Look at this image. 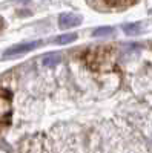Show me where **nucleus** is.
I'll return each mask as SVG.
<instances>
[{"mask_svg":"<svg viewBox=\"0 0 152 153\" xmlns=\"http://www.w3.org/2000/svg\"><path fill=\"white\" fill-rule=\"evenodd\" d=\"M60 60H61V57L58 54H49L43 58V65L45 66H55L60 63Z\"/></svg>","mask_w":152,"mask_h":153,"instance_id":"7","label":"nucleus"},{"mask_svg":"<svg viewBox=\"0 0 152 153\" xmlns=\"http://www.w3.org/2000/svg\"><path fill=\"white\" fill-rule=\"evenodd\" d=\"M11 92L5 87H0V126L11 120Z\"/></svg>","mask_w":152,"mask_h":153,"instance_id":"2","label":"nucleus"},{"mask_svg":"<svg viewBox=\"0 0 152 153\" xmlns=\"http://www.w3.org/2000/svg\"><path fill=\"white\" fill-rule=\"evenodd\" d=\"M3 26V20H2V17H0V28Z\"/></svg>","mask_w":152,"mask_h":153,"instance_id":"10","label":"nucleus"},{"mask_svg":"<svg viewBox=\"0 0 152 153\" xmlns=\"http://www.w3.org/2000/svg\"><path fill=\"white\" fill-rule=\"evenodd\" d=\"M42 42H29V43H22V45H16L12 48H8L5 51V57H9V55H19V54H25V52H29V51L35 49L37 46H40Z\"/></svg>","mask_w":152,"mask_h":153,"instance_id":"3","label":"nucleus"},{"mask_svg":"<svg viewBox=\"0 0 152 153\" xmlns=\"http://www.w3.org/2000/svg\"><path fill=\"white\" fill-rule=\"evenodd\" d=\"M89 5H98V6H106L109 9H117V11H121L128 6H132L135 5V2H100V3H89Z\"/></svg>","mask_w":152,"mask_h":153,"instance_id":"5","label":"nucleus"},{"mask_svg":"<svg viewBox=\"0 0 152 153\" xmlns=\"http://www.w3.org/2000/svg\"><path fill=\"white\" fill-rule=\"evenodd\" d=\"M123 31L128 35H137L142 32V26L138 23H126V25H123Z\"/></svg>","mask_w":152,"mask_h":153,"instance_id":"6","label":"nucleus"},{"mask_svg":"<svg viewBox=\"0 0 152 153\" xmlns=\"http://www.w3.org/2000/svg\"><path fill=\"white\" fill-rule=\"evenodd\" d=\"M82 23V17L75 16V14H61L58 17V26L61 29H68V28H74L77 25Z\"/></svg>","mask_w":152,"mask_h":153,"instance_id":"4","label":"nucleus"},{"mask_svg":"<svg viewBox=\"0 0 152 153\" xmlns=\"http://www.w3.org/2000/svg\"><path fill=\"white\" fill-rule=\"evenodd\" d=\"M74 40H77V34H63V35H60L55 40V43L66 45V43H72Z\"/></svg>","mask_w":152,"mask_h":153,"instance_id":"8","label":"nucleus"},{"mask_svg":"<svg viewBox=\"0 0 152 153\" xmlns=\"http://www.w3.org/2000/svg\"><path fill=\"white\" fill-rule=\"evenodd\" d=\"M111 34H114V28H111V26H101V28L94 29V32H92L94 37H105V35H111Z\"/></svg>","mask_w":152,"mask_h":153,"instance_id":"9","label":"nucleus"},{"mask_svg":"<svg viewBox=\"0 0 152 153\" xmlns=\"http://www.w3.org/2000/svg\"><path fill=\"white\" fill-rule=\"evenodd\" d=\"M111 58H112V49L109 46H101V48L92 49L86 54V63L94 71H100L105 66H108Z\"/></svg>","mask_w":152,"mask_h":153,"instance_id":"1","label":"nucleus"}]
</instances>
